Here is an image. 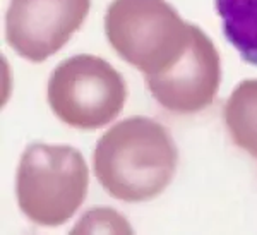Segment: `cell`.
Instances as JSON below:
<instances>
[{
  "label": "cell",
  "mask_w": 257,
  "mask_h": 235,
  "mask_svg": "<svg viewBox=\"0 0 257 235\" xmlns=\"http://www.w3.org/2000/svg\"><path fill=\"white\" fill-rule=\"evenodd\" d=\"M177 146L160 122L128 117L98 139L93 167L98 182L115 199L144 203L158 197L177 170Z\"/></svg>",
  "instance_id": "6da1fadb"
},
{
  "label": "cell",
  "mask_w": 257,
  "mask_h": 235,
  "mask_svg": "<svg viewBox=\"0 0 257 235\" xmlns=\"http://www.w3.org/2000/svg\"><path fill=\"white\" fill-rule=\"evenodd\" d=\"M105 31L113 50L144 76L173 67L192 38V24L167 0H111Z\"/></svg>",
  "instance_id": "7a4b0ae2"
},
{
  "label": "cell",
  "mask_w": 257,
  "mask_h": 235,
  "mask_svg": "<svg viewBox=\"0 0 257 235\" xmlns=\"http://www.w3.org/2000/svg\"><path fill=\"white\" fill-rule=\"evenodd\" d=\"M88 185V165L76 148L35 143L21 156L16 194L21 211L33 223H65L84 203Z\"/></svg>",
  "instance_id": "3957f363"
},
{
  "label": "cell",
  "mask_w": 257,
  "mask_h": 235,
  "mask_svg": "<svg viewBox=\"0 0 257 235\" xmlns=\"http://www.w3.org/2000/svg\"><path fill=\"white\" fill-rule=\"evenodd\" d=\"M127 100V84L110 62L81 53L62 60L48 81V103L64 124L99 129L118 117Z\"/></svg>",
  "instance_id": "277c9868"
},
{
  "label": "cell",
  "mask_w": 257,
  "mask_h": 235,
  "mask_svg": "<svg viewBox=\"0 0 257 235\" xmlns=\"http://www.w3.org/2000/svg\"><path fill=\"white\" fill-rule=\"evenodd\" d=\"M89 7L91 0H11L7 43L24 59L47 60L82 26Z\"/></svg>",
  "instance_id": "5b68a950"
},
{
  "label": "cell",
  "mask_w": 257,
  "mask_h": 235,
  "mask_svg": "<svg viewBox=\"0 0 257 235\" xmlns=\"http://www.w3.org/2000/svg\"><path fill=\"white\" fill-rule=\"evenodd\" d=\"M153 98L173 113L189 115L208 108L221 81V62L211 38L192 24L189 48L168 71L144 76Z\"/></svg>",
  "instance_id": "8992f818"
},
{
  "label": "cell",
  "mask_w": 257,
  "mask_h": 235,
  "mask_svg": "<svg viewBox=\"0 0 257 235\" xmlns=\"http://www.w3.org/2000/svg\"><path fill=\"white\" fill-rule=\"evenodd\" d=\"M223 119L233 143L257 158V79H245L233 89Z\"/></svg>",
  "instance_id": "52a82bcc"
},
{
  "label": "cell",
  "mask_w": 257,
  "mask_h": 235,
  "mask_svg": "<svg viewBox=\"0 0 257 235\" xmlns=\"http://www.w3.org/2000/svg\"><path fill=\"white\" fill-rule=\"evenodd\" d=\"M225 38L247 64L257 65V0H216Z\"/></svg>",
  "instance_id": "ba28073f"
}]
</instances>
